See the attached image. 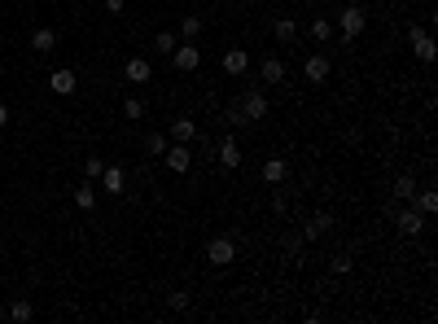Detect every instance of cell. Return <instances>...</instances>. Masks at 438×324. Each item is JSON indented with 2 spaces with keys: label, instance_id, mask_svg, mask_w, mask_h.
Wrapping results in <instances>:
<instances>
[{
  "label": "cell",
  "instance_id": "cell-1",
  "mask_svg": "<svg viewBox=\"0 0 438 324\" xmlns=\"http://www.w3.org/2000/svg\"><path fill=\"white\" fill-rule=\"evenodd\" d=\"M206 263H210V268H228V263H237V237L232 233L210 237V241H206Z\"/></svg>",
  "mask_w": 438,
  "mask_h": 324
},
{
  "label": "cell",
  "instance_id": "cell-2",
  "mask_svg": "<svg viewBox=\"0 0 438 324\" xmlns=\"http://www.w3.org/2000/svg\"><path fill=\"white\" fill-rule=\"evenodd\" d=\"M237 110H241L245 123H259V118H267V97L259 88H245L241 97H237Z\"/></svg>",
  "mask_w": 438,
  "mask_h": 324
},
{
  "label": "cell",
  "instance_id": "cell-3",
  "mask_svg": "<svg viewBox=\"0 0 438 324\" xmlns=\"http://www.w3.org/2000/svg\"><path fill=\"white\" fill-rule=\"evenodd\" d=\"M338 22H342V40H360V35H364V27H369V14H364L360 5H347Z\"/></svg>",
  "mask_w": 438,
  "mask_h": 324
},
{
  "label": "cell",
  "instance_id": "cell-4",
  "mask_svg": "<svg viewBox=\"0 0 438 324\" xmlns=\"http://www.w3.org/2000/svg\"><path fill=\"white\" fill-rule=\"evenodd\" d=\"M171 62H175V70H197L202 66V49H197V40H184V44H175V53H171Z\"/></svg>",
  "mask_w": 438,
  "mask_h": 324
},
{
  "label": "cell",
  "instance_id": "cell-5",
  "mask_svg": "<svg viewBox=\"0 0 438 324\" xmlns=\"http://www.w3.org/2000/svg\"><path fill=\"white\" fill-rule=\"evenodd\" d=\"M408 44H412V53H417L421 62H434V35L425 31V27L412 22V27H408Z\"/></svg>",
  "mask_w": 438,
  "mask_h": 324
},
{
  "label": "cell",
  "instance_id": "cell-6",
  "mask_svg": "<svg viewBox=\"0 0 438 324\" xmlns=\"http://www.w3.org/2000/svg\"><path fill=\"white\" fill-rule=\"evenodd\" d=\"M162 158H167V171H175V175H184L188 166H193V149H188L184 140H175V145H167V153H162Z\"/></svg>",
  "mask_w": 438,
  "mask_h": 324
},
{
  "label": "cell",
  "instance_id": "cell-7",
  "mask_svg": "<svg viewBox=\"0 0 438 324\" xmlns=\"http://www.w3.org/2000/svg\"><path fill=\"white\" fill-rule=\"evenodd\" d=\"M97 180H101V193H110V197H123L127 193V171H123V166H105Z\"/></svg>",
  "mask_w": 438,
  "mask_h": 324
},
{
  "label": "cell",
  "instance_id": "cell-8",
  "mask_svg": "<svg viewBox=\"0 0 438 324\" xmlns=\"http://www.w3.org/2000/svg\"><path fill=\"white\" fill-rule=\"evenodd\" d=\"M395 228H399V237H421V233H425V215L408 206V210L395 215Z\"/></svg>",
  "mask_w": 438,
  "mask_h": 324
},
{
  "label": "cell",
  "instance_id": "cell-9",
  "mask_svg": "<svg viewBox=\"0 0 438 324\" xmlns=\"http://www.w3.org/2000/svg\"><path fill=\"white\" fill-rule=\"evenodd\" d=\"M329 228H333V215H329V210H316L311 219L303 224V241H320V237L329 233Z\"/></svg>",
  "mask_w": 438,
  "mask_h": 324
},
{
  "label": "cell",
  "instance_id": "cell-10",
  "mask_svg": "<svg viewBox=\"0 0 438 324\" xmlns=\"http://www.w3.org/2000/svg\"><path fill=\"white\" fill-rule=\"evenodd\" d=\"M215 158H219L223 171H237V166H241V149H237V140H232V136H223L219 145H215Z\"/></svg>",
  "mask_w": 438,
  "mask_h": 324
},
{
  "label": "cell",
  "instance_id": "cell-11",
  "mask_svg": "<svg viewBox=\"0 0 438 324\" xmlns=\"http://www.w3.org/2000/svg\"><path fill=\"white\" fill-rule=\"evenodd\" d=\"M245 70H250V53H245V49H228V53H223V75L241 79Z\"/></svg>",
  "mask_w": 438,
  "mask_h": 324
},
{
  "label": "cell",
  "instance_id": "cell-12",
  "mask_svg": "<svg viewBox=\"0 0 438 324\" xmlns=\"http://www.w3.org/2000/svg\"><path fill=\"white\" fill-rule=\"evenodd\" d=\"M49 88L57 92V97H70V92H75L79 88V75H75V70H53V75H49Z\"/></svg>",
  "mask_w": 438,
  "mask_h": 324
},
{
  "label": "cell",
  "instance_id": "cell-13",
  "mask_svg": "<svg viewBox=\"0 0 438 324\" xmlns=\"http://www.w3.org/2000/svg\"><path fill=\"white\" fill-rule=\"evenodd\" d=\"M197 136H202V127H197V123H193V118H188V114L171 118V140H184V145H188V140H197Z\"/></svg>",
  "mask_w": 438,
  "mask_h": 324
},
{
  "label": "cell",
  "instance_id": "cell-14",
  "mask_svg": "<svg viewBox=\"0 0 438 324\" xmlns=\"http://www.w3.org/2000/svg\"><path fill=\"white\" fill-rule=\"evenodd\" d=\"M149 75H153V66L145 62V57H127V66H123L127 83H149Z\"/></svg>",
  "mask_w": 438,
  "mask_h": 324
},
{
  "label": "cell",
  "instance_id": "cell-15",
  "mask_svg": "<svg viewBox=\"0 0 438 324\" xmlns=\"http://www.w3.org/2000/svg\"><path fill=\"white\" fill-rule=\"evenodd\" d=\"M285 175H289V162H285V158H267V162H263V180H267L272 188L285 184Z\"/></svg>",
  "mask_w": 438,
  "mask_h": 324
},
{
  "label": "cell",
  "instance_id": "cell-16",
  "mask_svg": "<svg viewBox=\"0 0 438 324\" xmlns=\"http://www.w3.org/2000/svg\"><path fill=\"white\" fill-rule=\"evenodd\" d=\"M272 35H276V44H294V40H298V22H294V18H276V22H272Z\"/></svg>",
  "mask_w": 438,
  "mask_h": 324
},
{
  "label": "cell",
  "instance_id": "cell-17",
  "mask_svg": "<svg viewBox=\"0 0 438 324\" xmlns=\"http://www.w3.org/2000/svg\"><path fill=\"white\" fill-rule=\"evenodd\" d=\"M259 79H263V83H281V79H285V62H281V57H263Z\"/></svg>",
  "mask_w": 438,
  "mask_h": 324
},
{
  "label": "cell",
  "instance_id": "cell-18",
  "mask_svg": "<svg viewBox=\"0 0 438 324\" xmlns=\"http://www.w3.org/2000/svg\"><path fill=\"white\" fill-rule=\"evenodd\" d=\"M303 75H307V83H325L329 79V57H307Z\"/></svg>",
  "mask_w": 438,
  "mask_h": 324
},
{
  "label": "cell",
  "instance_id": "cell-19",
  "mask_svg": "<svg viewBox=\"0 0 438 324\" xmlns=\"http://www.w3.org/2000/svg\"><path fill=\"white\" fill-rule=\"evenodd\" d=\"M31 49H35V53H53V49H57V31H53V27H40V31L31 35Z\"/></svg>",
  "mask_w": 438,
  "mask_h": 324
},
{
  "label": "cell",
  "instance_id": "cell-20",
  "mask_svg": "<svg viewBox=\"0 0 438 324\" xmlns=\"http://www.w3.org/2000/svg\"><path fill=\"white\" fill-rule=\"evenodd\" d=\"M412 197H417V210L425 215V219H430V215L438 210V193H434V188H417Z\"/></svg>",
  "mask_w": 438,
  "mask_h": 324
},
{
  "label": "cell",
  "instance_id": "cell-21",
  "mask_svg": "<svg viewBox=\"0 0 438 324\" xmlns=\"http://www.w3.org/2000/svg\"><path fill=\"white\" fill-rule=\"evenodd\" d=\"M417 180H412V175H399L395 180V188H390V193H395V202H412V193H417Z\"/></svg>",
  "mask_w": 438,
  "mask_h": 324
},
{
  "label": "cell",
  "instance_id": "cell-22",
  "mask_svg": "<svg viewBox=\"0 0 438 324\" xmlns=\"http://www.w3.org/2000/svg\"><path fill=\"white\" fill-rule=\"evenodd\" d=\"M175 44H180V35H175V31H158V35H153V49H158L162 57H171Z\"/></svg>",
  "mask_w": 438,
  "mask_h": 324
},
{
  "label": "cell",
  "instance_id": "cell-23",
  "mask_svg": "<svg viewBox=\"0 0 438 324\" xmlns=\"http://www.w3.org/2000/svg\"><path fill=\"white\" fill-rule=\"evenodd\" d=\"M75 206H79V210H92V206H97V188H92V184L75 188Z\"/></svg>",
  "mask_w": 438,
  "mask_h": 324
},
{
  "label": "cell",
  "instance_id": "cell-24",
  "mask_svg": "<svg viewBox=\"0 0 438 324\" xmlns=\"http://www.w3.org/2000/svg\"><path fill=\"white\" fill-rule=\"evenodd\" d=\"M167 307L175 311V316H184V311H188V307H193V298H188L184 290H175V294H167Z\"/></svg>",
  "mask_w": 438,
  "mask_h": 324
},
{
  "label": "cell",
  "instance_id": "cell-25",
  "mask_svg": "<svg viewBox=\"0 0 438 324\" xmlns=\"http://www.w3.org/2000/svg\"><path fill=\"white\" fill-rule=\"evenodd\" d=\"M180 35H184V40H197V35H202V18H197V14H188V18L180 22Z\"/></svg>",
  "mask_w": 438,
  "mask_h": 324
},
{
  "label": "cell",
  "instance_id": "cell-26",
  "mask_svg": "<svg viewBox=\"0 0 438 324\" xmlns=\"http://www.w3.org/2000/svg\"><path fill=\"white\" fill-rule=\"evenodd\" d=\"M329 35H333V22H329V18H316V22H311V40H316V44H325Z\"/></svg>",
  "mask_w": 438,
  "mask_h": 324
},
{
  "label": "cell",
  "instance_id": "cell-27",
  "mask_svg": "<svg viewBox=\"0 0 438 324\" xmlns=\"http://www.w3.org/2000/svg\"><path fill=\"white\" fill-rule=\"evenodd\" d=\"M31 316H35V307L27 303V298H18V303L9 307V320H18V324H22V320H31Z\"/></svg>",
  "mask_w": 438,
  "mask_h": 324
},
{
  "label": "cell",
  "instance_id": "cell-28",
  "mask_svg": "<svg viewBox=\"0 0 438 324\" xmlns=\"http://www.w3.org/2000/svg\"><path fill=\"white\" fill-rule=\"evenodd\" d=\"M145 149L162 158V153H167V136H162V131H149V136H145Z\"/></svg>",
  "mask_w": 438,
  "mask_h": 324
},
{
  "label": "cell",
  "instance_id": "cell-29",
  "mask_svg": "<svg viewBox=\"0 0 438 324\" xmlns=\"http://www.w3.org/2000/svg\"><path fill=\"white\" fill-rule=\"evenodd\" d=\"M355 268V259L351 255H333V263H329V272H333V276H347Z\"/></svg>",
  "mask_w": 438,
  "mask_h": 324
},
{
  "label": "cell",
  "instance_id": "cell-30",
  "mask_svg": "<svg viewBox=\"0 0 438 324\" xmlns=\"http://www.w3.org/2000/svg\"><path fill=\"white\" fill-rule=\"evenodd\" d=\"M123 114H127V118H145V101H140V97H127V101H123Z\"/></svg>",
  "mask_w": 438,
  "mask_h": 324
},
{
  "label": "cell",
  "instance_id": "cell-31",
  "mask_svg": "<svg viewBox=\"0 0 438 324\" xmlns=\"http://www.w3.org/2000/svg\"><path fill=\"white\" fill-rule=\"evenodd\" d=\"M84 171H88V180H97V175L105 171V158H97V153H92V158L84 162Z\"/></svg>",
  "mask_w": 438,
  "mask_h": 324
},
{
  "label": "cell",
  "instance_id": "cell-32",
  "mask_svg": "<svg viewBox=\"0 0 438 324\" xmlns=\"http://www.w3.org/2000/svg\"><path fill=\"white\" fill-rule=\"evenodd\" d=\"M285 255L294 259V263H303L298 255H303V237H289V241H285Z\"/></svg>",
  "mask_w": 438,
  "mask_h": 324
},
{
  "label": "cell",
  "instance_id": "cell-33",
  "mask_svg": "<svg viewBox=\"0 0 438 324\" xmlns=\"http://www.w3.org/2000/svg\"><path fill=\"white\" fill-rule=\"evenodd\" d=\"M105 5V14H123V0H101Z\"/></svg>",
  "mask_w": 438,
  "mask_h": 324
},
{
  "label": "cell",
  "instance_id": "cell-34",
  "mask_svg": "<svg viewBox=\"0 0 438 324\" xmlns=\"http://www.w3.org/2000/svg\"><path fill=\"white\" fill-rule=\"evenodd\" d=\"M5 123H9V105L0 101V127H5Z\"/></svg>",
  "mask_w": 438,
  "mask_h": 324
},
{
  "label": "cell",
  "instance_id": "cell-35",
  "mask_svg": "<svg viewBox=\"0 0 438 324\" xmlns=\"http://www.w3.org/2000/svg\"><path fill=\"white\" fill-rule=\"evenodd\" d=\"M84 5H92V0H84Z\"/></svg>",
  "mask_w": 438,
  "mask_h": 324
},
{
  "label": "cell",
  "instance_id": "cell-36",
  "mask_svg": "<svg viewBox=\"0 0 438 324\" xmlns=\"http://www.w3.org/2000/svg\"><path fill=\"white\" fill-rule=\"evenodd\" d=\"M0 316H5V311H0Z\"/></svg>",
  "mask_w": 438,
  "mask_h": 324
}]
</instances>
